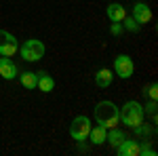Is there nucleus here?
<instances>
[{
	"instance_id": "nucleus-8",
	"label": "nucleus",
	"mask_w": 158,
	"mask_h": 156,
	"mask_svg": "<svg viewBox=\"0 0 158 156\" xmlns=\"http://www.w3.org/2000/svg\"><path fill=\"white\" fill-rule=\"evenodd\" d=\"M116 154L118 156H139V141L135 137H124L122 144L116 145Z\"/></svg>"
},
{
	"instance_id": "nucleus-7",
	"label": "nucleus",
	"mask_w": 158,
	"mask_h": 156,
	"mask_svg": "<svg viewBox=\"0 0 158 156\" xmlns=\"http://www.w3.org/2000/svg\"><path fill=\"white\" fill-rule=\"evenodd\" d=\"M131 17H133L139 25L150 23V21H152V9L148 6L146 2H135L133 4V15H131Z\"/></svg>"
},
{
	"instance_id": "nucleus-17",
	"label": "nucleus",
	"mask_w": 158,
	"mask_h": 156,
	"mask_svg": "<svg viewBox=\"0 0 158 156\" xmlns=\"http://www.w3.org/2000/svg\"><path fill=\"white\" fill-rule=\"evenodd\" d=\"M122 32H124L122 23H118V21H112V23H110V34H112V36H120Z\"/></svg>"
},
{
	"instance_id": "nucleus-16",
	"label": "nucleus",
	"mask_w": 158,
	"mask_h": 156,
	"mask_svg": "<svg viewBox=\"0 0 158 156\" xmlns=\"http://www.w3.org/2000/svg\"><path fill=\"white\" fill-rule=\"evenodd\" d=\"M120 23H122V27H124V30H129V32H133V34H137V32L141 30V25L137 23L133 17H124Z\"/></svg>"
},
{
	"instance_id": "nucleus-11",
	"label": "nucleus",
	"mask_w": 158,
	"mask_h": 156,
	"mask_svg": "<svg viewBox=\"0 0 158 156\" xmlns=\"http://www.w3.org/2000/svg\"><path fill=\"white\" fill-rule=\"evenodd\" d=\"M106 135H108V129L101 127V124H97V127H91L86 139H89L93 145H101V144H106Z\"/></svg>"
},
{
	"instance_id": "nucleus-1",
	"label": "nucleus",
	"mask_w": 158,
	"mask_h": 156,
	"mask_svg": "<svg viewBox=\"0 0 158 156\" xmlns=\"http://www.w3.org/2000/svg\"><path fill=\"white\" fill-rule=\"evenodd\" d=\"M118 118H120V122L124 127L133 129L139 122H143V118H146L143 106H141L139 101H127L122 108H118Z\"/></svg>"
},
{
	"instance_id": "nucleus-5",
	"label": "nucleus",
	"mask_w": 158,
	"mask_h": 156,
	"mask_svg": "<svg viewBox=\"0 0 158 156\" xmlns=\"http://www.w3.org/2000/svg\"><path fill=\"white\" fill-rule=\"evenodd\" d=\"M135 72V63L133 59L129 57V55H118L116 59H114V74H118L120 78H131Z\"/></svg>"
},
{
	"instance_id": "nucleus-12",
	"label": "nucleus",
	"mask_w": 158,
	"mask_h": 156,
	"mask_svg": "<svg viewBox=\"0 0 158 156\" xmlns=\"http://www.w3.org/2000/svg\"><path fill=\"white\" fill-rule=\"evenodd\" d=\"M36 89H40L42 93H51L55 89V78L47 72H38V82H36Z\"/></svg>"
},
{
	"instance_id": "nucleus-6",
	"label": "nucleus",
	"mask_w": 158,
	"mask_h": 156,
	"mask_svg": "<svg viewBox=\"0 0 158 156\" xmlns=\"http://www.w3.org/2000/svg\"><path fill=\"white\" fill-rule=\"evenodd\" d=\"M19 51V42H17V38L9 34V32H4V30H0V55H4V57H13L15 53Z\"/></svg>"
},
{
	"instance_id": "nucleus-14",
	"label": "nucleus",
	"mask_w": 158,
	"mask_h": 156,
	"mask_svg": "<svg viewBox=\"0 0 158 156\" xmlns=\"http://www.w3.org/2000/svg\"><path fill=\"white\" fill-rule=\"evenodd\" d=\"M127 135H124V131H120V129H116V127H112V129H108V135H106V144H110L112 148H116L118 144H122V139H124Z\"/></svg>"
},
{
	"instance_id": "nucleus-9",
	"label": "nucleus",
	"mask_w": 158,
	"mask_h": 156,
	"mask_svg": "<svg viewBox=\"0 0 158 156\" xmlns=\"http://www.w3.org/2000/svg\"><path fill=\"white\" fill-rule=\"evenodd\" d=\"M17 65L11 61V57H0V76L4 78V80H13L15 76H17Z\"/></svg>"
},
{
	"instance_id": "nucleus-20",
	"label": "nucleus",
	"mask_w": 158,
	"mask_h": 156,
	"mask_svg": "<svg viewBox=\"0 0 158 156\" xmlns=\"http://www.w3.org/2000/svg\"><path fill=\"white\" fill-rule=\"evenodd\" d=\"M156 108H158V106H156V99H152V101L148 103L146 108H143V112H148L152 118H156Z\"/></svg>"
},
{
	"instance_id": "nucleus-18",
	"label": "nucleus",
	"mask_w": 158,
	"mask_h": 156,
	"mask_svg": "<svg viewBox=\"0 0 158 156\" xmlns=\"http://www.w3.org/2000/svg\"><path fill=\"white\" fill-rule=\"evenodd\" d=\"M135 129V133H137V135H143V137H148V135H150V133H152V127H143V122H139V124H137V127H133Z\"/></svg>"
},
{
	"instance_id": "nucleus-2",
	"label": "nucleus",
	"mask_w": 158,
	"mask_h": 156,
	"mask_svg": "<svg viewBox=\"0 0 158 156\" xmlns=\"http://www.w3.org/2000/svg\"><path fill=\"white\" fill-rule=\"evenodd\" d=\"M95 120H97V124L106 127V129L116 127L120 122V118H118V106L112 103V101H99L95 106Z\"/></svg>"
},
{
	"instance_id": "nucleus-13",
	"label": "nucleus",
	"mask_w": 158,
	"mask_h": 156,
	"mask_svg": "<svg viewBox=\"0 0 158 156\" xmlns=\"http://www.w3.org/2000/svg\"><path fill=\"white\" fill-rule=\"evenodd\" d=\"M112 78H114L112 70H108V68H101V70L95 74V84H97L99 89H108L110 84H112Z\"/></svg>"
},
{
	"instance_id": "nucleus-10",
	"label": "nucleus",
	"mask_w": 158,
	"mask_h": 156,
	"mask_svg": "<svg viewBox=\"0 0 158 156\" xmlns=\"http://www.w3.org/2000/svg\"><path fill=\"white\" fill-rule=\"evenodd\" d=\"M106 15H108L110 21H118V23H120L122 19L127 17V9L122 6L120 2H110L108 9H106Z\"/></svg>"
},
{
	"instance_id": "nucleus-15",
	"label": "nucleus",
	"mask_w": 158,
	"mask_h": 156,
	"mask_svg": "<svg viewBox=\"0 0 158 156\" xmlns=\"http://www.w3.org/2000/svg\"><path fill=\"white\" fill-rule=\"evenodd\" d=\"M19 80L23 84L25 89H36V82H38V72H23L19 76Z\"/></svg>"
},
{
	"instance_id": "nucleus-4",
	"label": "nucleus",
	"mask_w": 158,
	"mask_h": 156,
	"mask_svg": "<svg viewBox=\"0 0 158 156\" xmlns=\"http://www.w3.org/2000/svg\"><path fill=\"white\" fill-rule=\"evenodd\" d=\"M91 118L85 116V114H80V116H76L72 120V124H70V135H72L74 141H85L86 137H89V131H91Z\"/></svg>"
},
{
	"instance_id": "nucleus-3",
	"label": "nucleus",
	"mask_w": 158,
	"mask_h": 156,
	"mask_svg": "<svg viewBox=\"0 0 158 156\" xmlns=\"http://www.w3.org/2000/svg\"><path fill=\"white\" fill-rule=\"evenodd\" d=\"M44 51H47L44 42L38 40V38H30V40H25L19 47V53H21L23 61H40L44 57Z\"/></svg>"
},
{
	"instance_id": "nucleus-19",
	"label": "nucleus",
	"mask_w": 158,
	"mask_h": 156,
	"mask_svg": "<svg viewBox=\"0 0 158 156\" xmlns=\"http://www.w3.org/2000/svg\"><path fill=\"white\" fill-rule=\"evenodd\" d=\"M143 93H148V95H150V99H158V84L152 82L148 89H143Z\"/></svg>"
}]
</instances>
